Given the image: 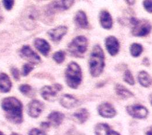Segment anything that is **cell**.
Here are the masks:
<instances>
[{"label":"cell","mask_w":152,"mask_h":135,"mask_svg":"<svg viewBox=\"0 0 152 135\" xmlns=\"http://www.w3.org/2000/svg\"><path fill=\"white\" fill-rule=\"evenodd\" d=\"M1 107L10 121L15 124L22 123L23 105L18 99L12 96L5 98L2 101Z\"/></svg>","instance_id":"6da1fadb"},{"label":"cell","mask_w":152,"mask_h":135,"mask_svg":"<svg viewBox=\"0 0 152 135\" xmlns=\"http://www.w3.org/2000/svg\"><path fill=\"white\" fill-rule=\"evenodd\" d=\"M88 67L91 76L99 77L104 67V54L101 46L96 45L93 46L88 60Z\"/></svg>","instance_id":"7a4b0ae2"},{"label":"cell","mask_w":152,"mask_h":135,"mask_svg":"<svg viewBox=\"0 0 152 135\" xmlns=\"http://www.w3.org/2000/svg\"><path fill=\"white\" fill-rule=\"evenodd\" d=\"M65 82L68 86L76 89L82 81V71L80 66L75 62H69L65 71Z\"/></svg>","instance_id":"3957f363"},{"label":"cell","mask_w":152,"mask_h":135,"mask_svg":"<svg viewBox=\"0 0 152 135\" xmlns=\"http://www.w3.org/2000/svg\"><path fill=\"white\" fill-rule=\"evenodd\" d=\"M88 40L84 36H77L68 45V51L69 54L76 58H83L87 51Z\"/></svg>","instance_id":"277c9868"},{"label":"cell","mask_w":152,"mask_h":135,"mask_svg":"<svg viewBox=\"0 0 152 135\" xmlns=\"http://www.w3.org/2000/svg\"><path fill=\"white\" fill-rule=\"evenodd\" d=\"M74 1H53L49 3L46 7V14L49 15L56 12L64 11L69 9L74 4Z\"/></svg>","instance_id":"5b68a950"},{"label":"cell","mask_w":152,"mask_h":135,"mask_svg":"<svg viewBox=\"0 0 152 135\" xmlns=\"http://www.w3.org/2000/svg\"><path fill=\"white\" fill-rule=\"evenodd\" d=\"M151 23L146 20H138L132 27L131 33L134 36L142 37L148 34L151 30Z\"/></svg>","instance_id":"8992f818"},{"label":"cell","mask_w":152,"mask_h":135,"mask_svg":"<svg viewBox=\"0 0 152 135\" xmlns=\"http://www.w3.org/2000/svg\"><path fill=\"white\" fill-rule=\"evenodd\" d=\"M62 89V86L59 83H55L52 86H45L40 89L42 97L48 101L55 100L57 93Z\"/></svg>","instance_id":"52a82bcc"},{"label":"cell","mask_w":152,"mask_h":135,"mask_svg":"<svg viewBox=\"0 0 152 135\" xmlns=\"http://www.w3.org/2000/svg\"><path fill=\"white\" fill-rule=\"evenodd\" d=\"M20 55L22 58L27 60L29 63L33 65L39 64L41 62L40 56L28 45L22 46L20 51Z\"/></svg>","instance_id":"ba28073f"},{"label":"cell","mask_w":152,"mask_h":135,"mask_svg":"<svg viewBox=\"0 0 152 135\" xmlns=\"http://www.w3.org/2000/svg\"><path fill=\"white\" fill-rule=\"evenodd\" d=\"M126 111L129 115L135 118H144L148 114L146 108L140 105H129L126 107Z\"/></svg>","instance_id":"9c48e42d"},{"label":"cell","mask_w":152,"mask_h":135,"mask_svg":"<svg viewBox=\"0 0 152 135\" xmlns=\"http://www.w3.org/2000/svg\"><path fill=\"white\" fill-rule=\"evenodd\" d=\"M44 109V104L39 100H33L28 105L27 113L32 118L38 117Z\"/></svg>","instance_id":"30bf717a"},{"label":"cell","mask_w":152,"mask_h":135,"mask_svg":"<svg viewBox=\"0 0 152 135\" xmlns=\"http://www.w3.org/2000/svg\"><path fill=\"white\" fill-rule=\"evenodd\" d=\"M68 27L65 26H59L48 31L50 39L53 42H59L66 34Z\"/></svg>","instance_id":"8fae6325"},{"label":"cell","mask_w":152,"mask_h":135,"mask_svg":"<svg viewBox=\"0 0 152 135\" xmlns=\"http://www.w3.org/2000/svg\"><path fill=\"white\" fill-rule=\"evenodd\" d=\"M105 46L111 56L116 55L119 50V42L113 36H109L105 39Z\"/></svg>","instance_id":"7c38bea8"},{"label":"cell","mask_w":152,"mask_h":135,"mask_svg":"<svg viewBox=\"0 0 152 135\" xmlns=\"http://www.w3.org/2000/svg\"><path fill=\"white\" fill-rule=\"evenodd\" d=\"M98 112L100 116L104 118H112L116 114L114 107L107 102L102 103L99 106Z\"/></svg>","instance_id":"4fadbf2b"},{"label":"cell","mask_w":152,"mask_h":135,"mask_svg":"<svg viewBox=\"0 0 152 135\" xmlns=\"http://www.w3.org/2000/svg\"><path fill=\"white\" fill-rule=\"evenodd\" d=\"M74 20L75 25L79 28L87 29L89 27V23L86 14L82 10H79L77 12Z\"/></svg>","instance_id":"5bb4252c"},{"label":"cell","mask_w":152,"mask_h":135,"mask_svg":"<svg viewBox=\"0 0 152 135\" xmlns=\"http://www.w3.org/2000/svg\"><path fill=\"white\" fill-rule=\"evenodd\" d=\"M35 48L44 56H48L50 51V45L45 39L36 38L34 40Z\"/></svg>","instance_id":"9a60e30c"},{"label":"cell","mask_w":152,"mask_h":135,"mask_svg":"<svg viewBox=\"0 0 152 135\" xmlns=\"http://www.w3.org/2000/svg\"><path fill=\"white\" fill-rule=\"evenodd\" d=\"M99 21L102 27L106 30H109L113 25L111 15L106 10H102L99 14Z\"/></svg>","instance_id":"2e32d148"},{"label":"cell","mask_w":152,"mask_h":135,"mask_svg":"<svg viewBox=\"0 0 152 135\" xmlns=\"http://www.w3.org/2000/svg\"><path fill=\"white\" fill-rule=\"evenodd\" d=\"M78 102V100L69 94H64L60 98L61 105L66 109H71L76 106Z\"/></svg>","instance_id":"e0dca14e"},{"label":"cell","mask_w":152,"mask_h":135,"mask_svg":"<svg viewBox=\"0 0 152 135\" xmlns=\"http://www.w3.org/2000/svg\"><path fill=\"white\" fill-rule=\"evenodd\" d=\"M96 135H119L117 132L111 130L110 127L104 123L97 124L94 128Z\"/></svg>","instance_id":"ac0fdd59"},{"label":"cell","mask_w":152,"mask_h":135,"mask_svg":"<svg viewBox=\"0 0 152 135\" xmlns=\"http://www.w3.org/2000/svg\"><path fill=\"white\" fill-rule=\"evenodd\" d=\"M12 87V82L10 77L5 73H0V92H9Z\"/></svg>","instance_id":"d6986e66"},{"label":"cell","mask_w":152,"mask_h":135,"mask_svg":"<svg viewBox=\"0 0 152 135\" xmlns=\"http://www.w3.org/2000/svg\"><path fill=\"white\" fill-rule=\"evenodd\" d=\"M65 115L59 111H52L48 116V119L50 125L54 127L59 126L63 121Z\"/></svg>","instance_id":"ffe728a7"},{"label":"cell","mask_w":152,"mask_h":135,"mask_svg":"<svg viewBox=\"0 0 152 135\" xmlns=\"http://www.w3.org/2000/svg\"><path fill=\"white\" fill-rule=\"evenodd\" d=\"M139 83L144 87H149L152 85V77L145 71H141L138 74Z\"/></svg>","instance_id":"44dd1931"},{"label":"cell","mask_w":152,"mask_h":135,"mask_svg":"<svg viewBox=\"0 0 152 135\" xmlns=\"http://www.w3.org/2000/svg\"><path fill=\"white\" fill-rule=\"evenodd\" d=\"M115 89L116 94L122 98H129L134 96L131 92H130L126 87L122 85L121 84H116Z\"/></svg>","instance_id":"7402d4cb"},{"label":"cell","mask_w":152,"mask_h":135,"mask_svg":"<svg viewBox=\"0 0 152 135\" xmlns=\"http://www.w3.org/2000/svg\"><path fill=\"white\" fill-rule=\"evenodd\" d=\"M73 116L80 123H84L88 120L89 117V113L86 109L81 108L75 111L74 113Z\"/></svg>","instance_id":"603a6c76"},{"label":"cell","mask_w":152,"mask_h":135,"mask_svg":"<svg viewBox=\"0 0 152 135\" xmlns=\"http://www.w3.org/2000/svg\"><path fill=\"white\" fill-rule=\"evenodd\" d=\"M143 48L141 45L137 43H133L131 45L129 48V51L131 55L134 57H138L139 56L142 52Z\"/></svg>","instance_id":"cb8c5ba5"},{"label":"cell","mask_w":152,"mask_h":135,"mask_svg":"<svg viewBox=\"0 0 152 135\" xmlns=\"http://www.w3.org/2000/svg\"><path fill=\"white\" fill-rule=\"evenodd\" d=\"M52 58L57 64H61L65 59V52L62 50L58 51L53 54Z\"/></svg>","instance_id":"d4e9b609"},{"label":"cell","mask_w":152,"mask_h":135,"mask_svg":"<svg viewBox=\"0 0 152 135\" xmlns=\"http://www.w3.org/2000/svg\"><path fill=\"white\" fill-rule=\"evenodd\" d=\"M34 68V65L27 62L24 64L23 67H22V69H21V74L23 76H27L28 75V74L32 71L33 70Z\"/></svg>","instance_id":"484cf974"},{"label":"cell","mask_w":152,"mask_h":135,"mask_svg":"<svg viewBox=\"0 0 152 135\" xmlns=\"http://www.w3.org/2000/svg\"><path fill=\"white\" fill-rule=\"evenodd\" d=\"M124 80L130 85H134L135 83L134 77L129 70H126L124 74Z\"/></svg>","instance_id":"4316f807"},{"label":"cell","mask_w":152,"mask_h":135,"mask_svg":"<svg viewBox=\"0 0 152 135\" xmlns=\"http://www.w3.org/2000/svg\"><path fill=\"white\" fill-rule=\"evenodd\" d=\"M19 90L24 95H28L32 92V87L28 84H23L19 86Z\"/></svg>","instance_id":"83f0119b"},{"label":"cell","mask_w":152,"mask_h":135,"mask_svg":"<svg viewBox=\"0 0 152 135\" xmlns=\"http://www.w3.org/2000/svg\"><path fill=\"white\" fill-rule=\"evenodd\" d=\"M2 2L5 9L8 11L11 10L14 5V1L13 0H3Z\"/></svg>","instance_id":"f1b7e54d"},{"label":"cell","mask_w":152,"mask_h":135,"mask_svg":"<svg viewBox=\"0 0 152 135\" xmlns=\"http://www.w3.org/2000/svg\"><path fill=\"white\" fill-rule=\"evenodd\" d=\"M10 72H11V74H12L13 78L17 80V81H18L20 80V72H19V70H18L17 68L15 67H12V68H11L10 69Z\"/></svg>","instance_id":"f546056e"},{"label":"cell","mask_w":152,"mask_h":135,"mask_svg":"<svg viewBox=\"0 0 152 135\" xmlns=\"http://www.w3.org/2000/svg\"><path fill=\"white\" fill-rule=\"evenodd\" d=\"M142 4L145 10L149 13H152V1H143Z\"/></svg>","instance_id":"4dcf8cb0"},{"label":"cell","mask_w":152,"mask_h":135,"mask_svg":"<svg viewBox=\"0 0 152 135\" xmlns=\"http://www.w3.org/2000/svg\"><path fill=\"white\" fill-rule=\"evenodd\" d=\"M28 135H46V134L38 128H33L29 131Z\"/></svg>","instance_id":"1f68e13d"},{"label":"cell","mask_w":152,"mask_h":135,"mask_svg":"<svg viewBox=\"0 0 152 135\" xmlns=\"http://www.w3.org/2000/svg\"><path fill=\"white\" fill-rule=\"evenodd\" d=\"M142 63L145 65V66H149L150 65V62H149V60H148V58L147 57H144L142 59Z\"/></svg>","instance_id":"d6a6232c"},{"label":"cell","mask_w":152,"mask_h":135,"mask_svg":"<svg viewBox=\"0 0 152 135\" xmlns=\"http://www.w3.org/2000/svg\"><path fill=\"white\" fill-rule=\"evenodd\" d=\"M50 125V123H47V122H43L41 124V126L43 128H47L49 127Z\"/></svg>","instance_id":"836d02e7"},{"label":"cell","mask_w":152,"mask_h":135,"mask_svg":"<svg viewBox=\"0 0 152 135\" xmlns=\"http://www.w3.org/2000/svg\"><path fill=\"white\" fill-rule=\"evenodd\" d=\"M146 135H152V126H151L149 129L146 132Z\"/></svg>","instance_id":"e575fe53"},{"label":"cell","mask_w":152,"mask_h":135,"mask_svg":"<svg viewBox=\"0 0 152 135\" xmlns=\"http://www.w3.org/2000/svg\"><path fill=\"white\" fill-rule=\"evenodd\" d=\"M126 2H127V4H128V5H134V4H135V1H125Z\"/></svg>","instance_id":"d590c367"},{"label":"cell","mask_w":152,"mask_h":135,"mask_svg":"<svg viewBox=\"0 0 152 135\" xmlns=\"http://www.w3.org/2000/svg\"><path fill=\"white\" fill-rule=\"evenodd\" d=\"M150 103L151 105H152V93L150 95Z\"/></svg>","instance_id":"8d00e7d4"},{"label":"cell","mask_w":152,"mask_h":135,"mask_svg":"<svg viewBox=\"0 0 152 135\" xmlns=\"http://www.w3.org/2000/svg\"><path fill=\"white\" fill-rule=\"evenodd\" d=\"M3 21V17L1 15V13H0V23H1Z\"/></svg>","instance_id":"74e56055"},{"label":"cell","mask_w":152,"mask_h":135,"mask_svg":"<svg viewBox=\"0 0 152 135\" xmlns=\"http://www.w3.org/2000/svg\"><path fill=\"white\" fill-rule=\"evenodd\" d=\"M11 135H19V134H16V133H12Z\"/></svg>","instance_id":"f35d334b"},{"label":"cell","mask_w":152,"mask_h":135,"mask_svg":"<svg viewBox=\"0 0 152 135\" xmlns=\"http://www.w3.org/2000/svg\"><path fill=\"white\" fill-rule=\"evenodd\" d=\"M0 135H4V134L1 131H0Z\"/></svg>","instance_id":"ab89813d"}]
</instances>
